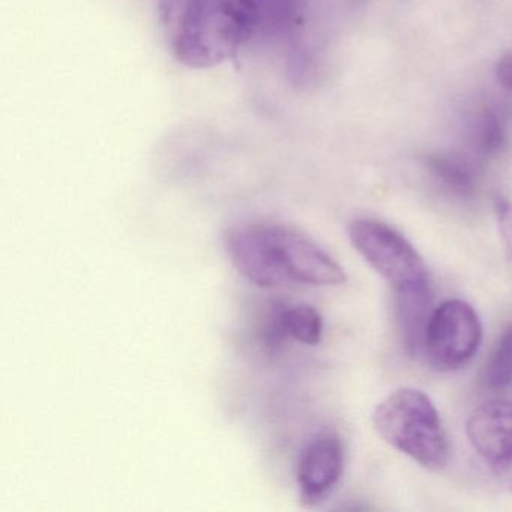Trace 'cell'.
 <instances>
[{
  "mask_svg": "<svg viewBox=\"0 0 512 512\" xmlns=\"http://www.w3.org/2000/svg\"><path fill=\"white\" fill-rule=\"evenodd\" d=\"M181 8L173 31L176 59L194 70L217 67L229 61L259 31L256 0H173L170 16Z\"/></svg>",
  "mask_w": 512,
  "mask_h": 512,
  "instance_id": "1",
  "label": "cell"
},
{
  "mask_svg": "<svg viewBox=\"0 0 512 512\" xmlns=\"http://www.w3.org/2000/svg\"><path fill=\"white\" fill-rule=\"evenodd\" d=\"M377 434L388 445L431 472L445 469L449 443L439 412L427 394L401 388L386 395L373 412Z\"/></svg>",
  "mask_w": 512,
  "mask_h": 512,
  "instance_id": "2",
  "label": "cell"
},
{
  "mask_svg": "<svg viewBox=\"0 0 512 512\" xmlns=\"http://www.w3.org/2000/svg\"><path fill=\"white\" fill-rule=\"evenodd\" d=\"M349 239L365 262L395 290L428 283L421 254L394 227L373 218H358L350 223Z\"/></svg>",
  "mask_w": 512,
  "mask_h": 512,
  "instance_id": "3",
  "label": "cell"
},
{
  "mask_svg": "<svg viewBox=\"0 0 512 512\" xmlns=\"http://www.w3.org/2000/svg\"><path fill=\"white\" fill-rule=\"evenodd\" d=\"M481 341L482 326L476 311L461 299H449L434 308L424 355L439 370H458L472 361Z\"/></svg>",
  "mask_w": 512,
  "mask_h": 512,
  "instance_id": "4",
  "label": "cell"
},
{
  "mask_svg": "<svg viewBox=\"0 0 512 512\" xmlns=\"http://www.w3.org/2000/svg\"><path fill=\"white\" fill-rule=\"evenodd\" d=\"M223 245L236 271L262 289L287 281L272 238L271 223H242L223 233Z\"/></svg>",
  "mask_w": 512,
  "mask_h": 512,
  "instance_id": "5",
  "label": "cell"
},
{
  "mask_svg": "<svg viewBox=\"0 0 512 512\" xmlns=\"http://www.w3.org/2000/svg\"><path fill=\"white\" fill-rule=\"evenodd\" d=\"M271 232L287 280L310 286L346 283L344 269L313 239L283 224H271Z\"/></svg>",
  "mask_w": 512,
  "mask_h": 512,
  "instance_id": "6",
  "label": "cell"
},
{
  "mask_svg": "<svg viewBox=\"0 0 512 512\" xmlns=\"http://www.w3.org/2000/svg\"><path fill=\"white\" fill-rule=\"evenodd\" d=\"M466 434L476 454L496 473L512 466V401L491 400L473 410Z\"/></svg>",
  "mask_w": 512,
  "mask_h": 512,
  "instance_id": "7",
  "label": "cell"
},
{
  "mask_svg": "<svg viewBox=\"0 0 512 512\" xmlns=\"http://www.w3.org/2000/svg\"><path fill=\"white\" fill-rule=\"evenodd\" d=\"M344 452L335 433H320L299 458L296 479L302 500L316 505L331 494L343 475Z\"/></svg>",
  "mask_w": 512,
  "mask_h": 512,
  "instance_id": "8",
  "label": "cell"
},
{
  "mask_svg": "<svg viewBox=\"0 0 512 512\" xmlns=\"http://www.w3.org/2000/svg\"><path fill=\"white\" fill-rule=\"evenodd\" d=\"M397 311L407 352L424 355L428 325L434 313L430 284H413L397 290Z\"/></svg>",
  "mask_w": 512,
  "mask_h": 512,
  "instance_id": "9",
  "label": "cell"
},
{
  "mask_svg": "<svg viewBox=\"0 0 512 512\" xmlns=\"http://www.w3.org/2000/svg\"><path fill=\"white\" fill-rule=\"evenodd\" d=\"M428 172L449 193L472 197L478 188V167L472 158L454 152H437L427 158Z\"/></svg>",
  "mask_w": 512,
  "mask_h": 512,
  "instance_id": "10",
  "label": "cell"
},
{
  "mask_svg": "<svg viewBox=\"0 0 512 512\" xmlns=\"http://www.w3.org/2000/svg\"><path fill=\"white\" fill-rule=\"evenodd\" d=\"M470 142L479 157H494L508 143L505 116L497 107H482L470 124Z\"/></svg>",
  "mask_w": 512,
  "mask_h": 512,
  "instance_id": "11",
  "label": "cell"
},
{
  "mask_svg": "<svg viewBox=\"0 0 512 512\" xmlns=\"http://www.w3.org/2000/svg\"><path fill=\"white\" fill-rule=\"evenodd\" d=\"M278 331L307 346H316L323 335V320L311 305H293L277 317Z\"/></svg>",
  "mask_w": 512,
  "mask_h": 512,
  "instance_id": "12",
  "label": "cell"
},
{
  "mask_svg": "<svg viewBox=\"0 0 512 512\" xmlns=\"http://www.w3.org/2000/svg\"><path fill=\"white\" fill-rule=\"evenodd\" d=\"M259 31L272 35H290L301 23L304 0H256Z\"/></svg>",
  "mask_w": 512,
  "mask_h": 512,
  "instance_id": "13",
  "label": "cell"
},
{
  "mask_svg": "<svg viewBox=\"0 0 512 512\" xmlns=\"http://www.w3.org/2000/svg\"><path fill=\"white\" fill-rule=\"evenodd\" d=\"M485 383L491 389H505L512 385V325L502 332L485 365Z\"/></svg>",
  "mask_w": 512,
  "mask_h": 512,
  "instance_id": "14",
  "label": "cell"
},
{
  "mask_svg": "<svg viewBox=\"0 0 512 512\" xmlns=\"http://www.w3.org/2000/svg\"><path fill=\"white\" fill-rule=\"evenodd\" d=\"M497 227H499L500 238L505 247L506 257L512 262V202L506 197L499 196L494 202Z\"/></svg>",
  "mask_w": 512,
  "mask_h": 512,
  "instance_id": "15",
  "label": "cell"
},
{
  "mask_svg": "<svg viewBox=\"0 0 512 512\" xmlns=\"http://www.w3.org/2000/svg\"><path fill=\"white\" fill-rule=\"evenodd\" d=\"M496 79L503 88L512 91V55L503 56L496 65Z\"/></svg>",
  "mask_w": 512,
  "mask_h": 512,
  "instance_id": "16",
  "label": "cell"
},
{
  "mask_svg": "<svg viewBox=\"0 0 512 512\" xmlns=\"http://www.w3.org/2000/svg\"><path fill=\"white\" fill-rule=\"evenodd\" d=\"M512 488V487H511Z\"/></svg>",
  "mask_w": 512,
  "mask_h": 512,
  "instance_id": "17",
  "label": "cell"
}]
</instances>
